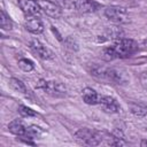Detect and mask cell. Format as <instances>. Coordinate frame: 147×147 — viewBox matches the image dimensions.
I'll return each mask as SVG.
<instances>
[{
	"label": "cell",
	"mask_w": 147,
	"mask_h": 147,
	"mask_svg": "<svg viewBox=\"0 0 147 147\" xmlns=\"http://www.w3.org/2000/svg\"><path fill=\"white\" fill-rule=\"evenodd\" d=\"M117 59H125L131 56L132 54H134L138 51V44L132 40V39H119L115 42V45L113 46Z\"/></svg>",
	"instance_id": "cell-1"
},
{
	"label": "cell",
	"mask_w": 147,
	"mask_h": 147,
	"mask_svg": "<svg viewBox=\"0 0 147 147\" xmlns=\"http://www.w3.org/2000/svg\"><path fill=\"white\" fill-rule=\"evenodd\" d=\"M75 138L78 142L84 144V145H88V146H98L101 144L102 140V136L101 133L90 130V129H79L76 133H75Z\"/></svg>",
	"instance_id": "cell-2"
},
{
	"label": "cell",
	"mask_w": 147,
	"mask_h": 147,
	"mask_svg": "<svg viewBox=\"0 0 147 147\" xmlns=\"http://www.w3.org/2000/svg\"><path fill=\"white\" fill-rule=\"evenodd\" d=\"M39 87L42 88L47 94L52 96H65L67 95V88L62 83L54 82V80H40Z\"/></svg>",
	"instance_id": "cell-3"
},
{
	"label": "cell",
	"mask_w": 147,
	"mask_h": 147,
	"mask_svg": "<svg viewBox=\"0 0 147 147\" xmlns=\"http://www.w3.org/2000/svg\"><path fill=\"white\" fill-rule=\"evenodd\" d=\"M105 15L106 17L115 23H125L129 21V15L127 11L124 7L119 6H110L105 9Z\"/></svg>",
	"instance_id": "cell-4"
},
{
	"label": "cell",
	"mask_w": 147,
	"mask_h": 147,
	"mask_svg": "<svg viewBox=\"0 0 147 147\" xmlns=\"http://www.w3.org/2000/svg\"><path fill=\"white\" fill-rule=\"evenodd\" d=\"M18 6L28 17H39L40 15L41 8L36 0H18Z\"/></svg>",
	"instance_id": "cell-5"
},
{
	"label": "cell",
	"mask_w": 147,
	"mask_h": 147,
	"mask_svg": "<svg viewBox=\"0 0 147 147\" xmlns=\"http://www.w3.org/2000/svg\"><path fill=\"white\" fill-rule=\"evenodd\" d=\"M40 8L44 10L46 15H48L52 18H59L62 15V9L59 5L49 1V0H38Z\"/></svg>",
	"instance_id": "cell-6"
},
{
	"label": "cell",
	"mask_w": 147,
	"mask_h": 147,
	"mask_svg": "<svg viewBox=\"0 0 147 147\" xmlns=\"http://www.w3.org/2000/svg\"><path fill=\"white\" fill-rule=\"evenodd\" d=\"M30 47H31V49H32L39 57H41V59H44V60H51V59L54 57L53 52H52L48 47H46L45 45H42V44H41L39 40H37V39H33V40L31 41Z\"/></svg>",
	"instance_id": "cell-7"
},
{
	"label": "cell",
	"mask_w": 147,
	"mask_h": 147,
	"mask_svg": "<svg viewBox=\"0 0 147 147\" xmlns=\"http://www.w3.org/2000/svg\"><path fill=\"white\" fill-rule=\"evenodd\" d=\"M105 78L116 83V84H124L127 82V75L122 69H106L105 71Z\"/></svg>",
	"instance_id": "cell-8"
},
{
	"label": "cell",
	"mask_w": 147,
	"mask_h": 147,
	"mask_svg": "<svg viewBox=\"0 0 147 147\" xmlns=\"http://www.w3.org/2000/svg\"><path fill=\"white\" fill-rule=\"evenodd\" d=\"M99 105L101 106L103 111L109 113V114H116V113H119V110H121L119 103L114 98L108 96V95H102Z\"/></svg>",
	"instance_id": "cell-9"
},
{
	"label": "cell",
	"mask_w": 147,
	"mask_h": 147,
	"mask_svg": "<svg viewBox=\"0 0 147 147\" xmlns=\"http://www.w3.org/2000/svg\"><path fill=\"white\" fill-rule=\"evenodd\" d=\"M74 7L79 13H93L100 6L93 1V0H76L74 2Z\"/></svg>",
	"instance_id": "cell-10"
},
{
	"label": "cell",
	"mask_w": 147,
	"mask_h": 147,
	"mask_svg": "<svg viewBox=\"0 0 147 147\" xmlns=\"http://www.w3.org/2000/svg\"><path fill=\"white\" fill-rule=\"evenodd\" d=\"M101 96L102 95H100L95 90H93L91 87H86L82 91V98H83L84 102L87 105H99Z\"/></svg>",
	"instance_id": "cell-11"
},
{
	"label": "cell",
	"mask_w": 147,
	"mask_h": 147,
	"mask_svg": "<svg viewBox=\"0 0 147 147\" xmlns=\"http://www.w3.org/2000/svg\"><path fill=\"white\" fill-rule=\"evenodd\" d=\"M25 29L33 34H40L44 31V24L39 17H30L25 22Z\"/></svg>",
	"instance_id": "cell-12"
},
{
	"label": "cell",
	"mask_w": 147,
	"mask_h": 147,
	"mask_svg": "<svg viewBox=\"0 0 147 147\" xmlns=\"http://www.w3.org/2000/svg\"><path fill=\"white\" fill-rule=\"evenodd\" d=\"M8 129L9 131L15 134V136H18V137H24L25 133H26V126L24 125V123L20 119H14L11 121L9 124H8Z\"/></svg>",
	"instance_id": "cell-13"
},
{
	"label": "cell",
	"mask_w": 147,
	"mask_h": 147,
	"mask_svg": "<svg viewBox=\"0 0 147 147\" xmlns=\"http://www.w3.org/2000/svg\"><path fill=\"white\" fill-rule=\"evenodd\" d=\"M9 85L11 86L13 90H15L16 92L18 93H22V94H28V88L26 86L24 85V83L17 78H10L9 80Z\"/></svg>",
	"instance_id": "cell-14"
},
{
	"label": "cell",
	"mask_w": 147,
	"mask_h": 147,
	"mask_svg": "<svg viewBox=\"0 0 147 147\" xmlns=\"http://www.w3.org/2000/svg\"><path fill=\"white\" fill-rule=\"evenodd\" d=\"M130 109H131V113L137 117H144L147 114V107L139 103H131Z\"/></svg>",
	"instance_id": "cell-15"
},
{
	"label": "cell",
	"mask_w": 147,
	"mask_h": 147,
	"mask_svg": "<svg viewBox=\"0 0 147 147\" xmlns=\"http://www.w3.org/2000/svg\"><path fill=\"white\" fill-rule=\"evenodd\" d=\"M41 133H42V130H41L39 126L31 125V126H28V129H26V133H25L24 138H28V139H34V138L40 137Z\"/></svg>",
	"instance_id": "cell-16"
},
{
	"label": "cell",
	"mask_w": 147,
	"mask_h": 147,
	"mask_svg": "<svg viewBox=\"0 0 147 147\" xmlns=\"http://www.w3.org/2000/svg\"><path fill=\"white\" fill-rule=\"evenodd\" d=\"M0 25L2 28V30H11L13 28V23L10 21V18L6 15V13L3 10H1V16H0Z\"/></svg>",
	"instance_id": "cell-17"
},
{
	"label": "cell",
	"mask_w": 147,
	"mask_h": 147,
	"mask_svg": "<svg viewBox=\"0 0 147 147\" xmlns=\"http://www.w3.org/2000/svg\"><path fill=\"white\" fill-rule=\"evenodd\" d=\"M18 67L23 71H25V72H30L34 68L33 62L31 60H29V59H21V60H18Z\"/></svg>",
	"instance_id": "cell-18"
},
{
	"label": "cell",
	"mask_w": 147,
	"mask_h": 147,
	"mask_svg": "<svg viewBox=\"0 0 147 147\" xmlns=\"http://www.w3.org/2000/svg\"><path fill=\"white\" fill-rule=\"evenodd\" d=\"M18 113L21 116L23 117H32V116H37V113L34 110H32L31 108L26 107V106H20L18 107Z\"/></svg>",
	"instance_id": "cell-19"
},
{
	"label": "cell",
	"mask_w": 147,
	"mask_h": 147,
	"mask_svg": "<svg viewBox=\"0 0 147 147\" xmlns=\"http://www.w3.org/2000/svg\"><path fill=\"white\" fill-rule=\"evenodd\" d=\"M102 57H103L106 61H111V60L117 59L116 53H115V51H114V48H113V47L105 48V49H103V52H102Z\"/></svg>",
	"instance_id": "cell-20"
},
{
	"label": "cell",
	"mask_w": 147,
	"mask_h": 147,
	"mask_svg": "<svg viewBox=\"0 0 147 147\" xmlns=\"http://www.w3.org/2000/svg\"><path fill=\"white\" fill-rule=\"evenodd\" d=\"M140 146H141V147H147V140H146V139H145V140H141Z\"/></svg>",
	"instance_id": "cell-21"
}]
</instances>
